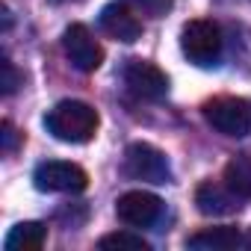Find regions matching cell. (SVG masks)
Returning a JSON list of instances; mask_svg holds the SVG:
<instances>
[{
	"mask_svg": "<svg viewBox=\"0 0 251 251\" xmlns=\"http://www.w3.org/2000/svg\"><path fill=\"white\" fill-rule=\"evenodd\" d=\"M45 127L50 136H56L59 142H71V145H86L95 139L98 127H100V115L92 103L86 100H59L53 109H48L45 115Z\"/></svg>",
	"mask_w": 251,
	"mask_h": 251,
	"instance_id": "6da1fadb",
	"label": "cell"
},
{
	"mask_svg": "<svg viewBox=\"0 0 251 251\" xmlns=\"http://www.w3.org/2000/svg\"><path fill=\"white\" fill-rule=\"evenodd\" d=\"M207 124L230 139H242L251 133V100L248 98H236V95H219L213 100H207L201 106Z\"/></svg>",
	"mask_w": 251,
	"mask_h": 251,
	"instance_id": "7a4b0ae2",
	"label": "cell"
},
{
	"mask_svg": "<svg viewBox=\"0 0 251 251\" xmlns=\"http://www.w3.org/2000/svg\"><path fill=\"white\" fill-rule=\"evenodd\" d=\"M180 50L189 62H195L201 68L219 65V59H222V30H219V24L207 21V18L186 21L183 30H180Z\"/></svg>",
	"mask_w": 251,
	"mask_h": 251,
	"instance_id": "3957f363",
	"label": "cell"
},
{
	"mask_svg": "<svg viewBox=\"0 0 251 251\" xmlns=\"http://www.w3.org/2000/svg\"><path fill=\"white\" fill-rule=\"evenodd\" d=\"M124 172L133 180H145V183H169L172 180V169L163 151H157L148 142H133L124 151Z\"/></svg>",
	"mask_w": 251,
	"mask_h": 251,
	"instance_id": "277c9868",
	"label": "cell"
},
{
	"mask_svg": "<svg viewBox=\"0 0 251 251\" xmlns=\"http://www.w3.org/2000/svg\"><path fill=\"white\" fill-rule=\"evenodd\" d=\"M33 183L42 192H83L89 186V175L83 166L77 163H65V160H48L39 163L33 172Z\"/></svg>",
	"mask_w": 251,
	"mask_h": 251,
	"instance_id": "5b68a950",
	"label": "cell"
},
{
	"mask_svg": "<svg viewBox=\"0 0 251 251\" xmlns=\"http://www.w3.org/2000/svg\"><path fill=\"white\" fill-rule=\"evenodd\" d=\"M121 80L130 95L142 100H160L169 95V77L163 68H157L148 59H127L121 68Z\"/></svg>",
	"mask_w": 251,
	"mask_h": 251,
	"instance_id": "8992f818",
	"label": "cell"
},
{
	"mask_svg": "<svg viewBox=\"0 0 251 251\" xmlns=\"http://www.w3.org/2000/svg\"><path fill=\"white\" fill-rule=\"evenodd\" d=\"M62 50L68 56V62L83 71V74H92L100 68L103 62V48L98 45V39L89 33L86 24H71L65 33H62Z\"/></svg>",
	"mask_w": 251,
	"mask_h": 251,
	"instance_id": "52a82bcc",
	"label": "cell"
},
{
	"mask_svg": "<svg viewBox=\"0 0 251 251\" xmlns=\"http://www.w3.org/2000/svg\"><path fill=\"white\" fill-rule=\"evenodd\" d=\"M115 216L127 227H151L163 216V201L154 192L133 189V192H124L115 201Z\"/></svg>",
	"mask_w": 251,
	"mask_h": 251,
	"instance_id": "ba28073f",
	"label": "cell"
},
{
	"mask_svg": "<svg viewBox=\"0 0 251 251\" xmlns=\"http://www.w3.org/2000/svg\"><path fill=\"white\" fill-rule=\"evenodd\" d=\"M100 30L115 39V42H124L130 45L136 39H142V21L136 18V12L127 6V3H109L100 9Z\"/></svg>",
	"mask_w": 251,
	"mask_h": 251,
	"instance_id": "9c48e42d",
	"label": "cell"
},
{
	"mask_svg": "<svg viewBox=\"0 0 251 251\" xmlns=\"http://www.w3.org/2000/svg\"><path fill=\"white\" fill-rule=\"evenodd\" d=\"M195 204H198V210H201L204 216H230V213H236V210L245 204V198H239L225 180H222V183L204 180V183L195 189Z\"/></svg>",
	"mask_w": 251,
	"mask_h": 251,
	"instance_id": "30bf717a",
	"label": "cell"
},
{
	"mask_svg": "<svg viewBox=\"0 0 251 251\" xmlns=\"http://www.w3.org/2000/svg\"><path fill=\"white\" fill-rule=\"evenodd\" d=\"M245 245V236L233 225H216V227H201L186 236V248L192 251H233Z\"/></svg>",
	"mask_w": 251,
	"mask_h": 251,
	"instance_id": "8fae6325",
	"label": "cell"
},
{
	"mask_svg": "<svg viewBox=\"0 0 251 251\" xmlns=\"http://www.w3.org/2000/svg\"><path fill=\"white\" fill-rule=\"evenodd\" d=\"M48 239V225L42 222H18L6 233V251H39Z\"/></svg>",
	"mask_w": 251,
	"mask_h": 251,
	"instance_id": "7c38bea8",
	"label": "cell"
},
{
	"mask_svg": "<svg viewBox=\"0 0 251 251\" xmlns=\"http://www.w3.org/2000/svg\"><path fill=\"white\" fill-rule=\"evenodd\" d=\"M225 183L239 195V198H251V154H236L230 157V163L225 166Z\"/></svg>",
	"mask_w": 251,
	"mask_h": 251,
	"instance_id": "4fadbf2b",
	"label": "cell"
},
{
	"mask_svg": "<svg viewBox=\"0 0 251 251\" xmlns=\"http://www.w3.org/2000/svg\"><path fill=\"white\" fill-rule=\"evenodd\" d=\"M100 251H151V242L133 230H115L98 239Z\"/></svg>",
	"mask_w": 251,
	"mask_h": 251,
	"instance_id": "5bb4252c",
	"label": "cell"
},
{
	"mask_svg": "<svg viewBox=\"0 0 251 251\" xmlns=\"http://www.w3.org/2000/svg\"><path fill=\"white\" fill-rule=\"evenodd\" d=\"M121 3H127L133 12H139V15H148V18H163L169 9H172V3L175 0H121Z\"/></svg>",
	"mask_w": 251,
	"mask_h": 251,
	"instance_id": "9a60e30c",
	"label": "cell"
},
{
	"mask_svg": "<svg viewBox=\"0 0 251 251\" xmlns=\"http://www.w3.org/2000/svg\"><path fill=\"white\" fill-rule=\"evenodd\" d=\"M0 68H3V80H0V86H3V95H12L18 86H21V74H18V68L3 56V62H0Z\"/></svg>",
	"mask_w": 251,
	"mask_h": 251,
	"instance_id": "2e32d148",
	"label": "cell"
},
{
	"mask_svg": "<svg viewBox=\"0 0 251 251\" xmlns=\"http://www.w3.org/2000/svg\"><path fill=\"white\" fill-rule=\"evenodd\" d=\"M0 139H3V151H6V154H9V151H15V148H18V142H21L18 130L12 127L9 121H3V124H0Z\"/></svg>",
	"mask_w": 251,
	"mask_h": 251,
	"instance_id": "e0dca14e",
	"label": "cell"
},
{
	"mask_svg": "<svg viewBox=\"0 0 251 251\" xmlns=\"http://www.w3.org/2000/svg\"><path fill=\"white\" fill-rule=\"evenodd\" d=\"M59 3H74V0H59Z\"/></svg>",
	"mask_w": 251,
	"mask_h": 251,
	"instance_id": "ac0fdd59",
	"label": "cell"
}]
</instances>
